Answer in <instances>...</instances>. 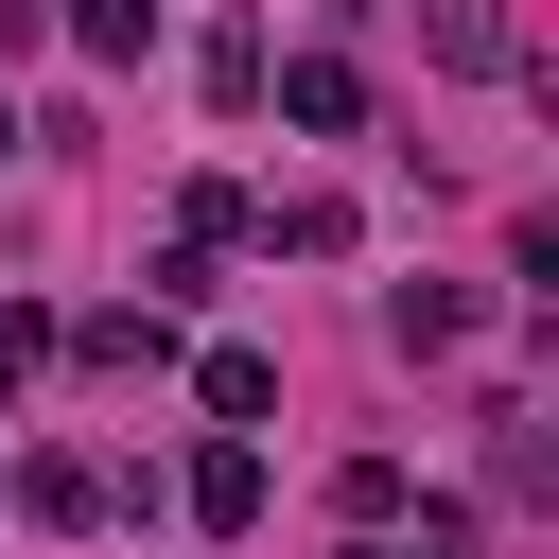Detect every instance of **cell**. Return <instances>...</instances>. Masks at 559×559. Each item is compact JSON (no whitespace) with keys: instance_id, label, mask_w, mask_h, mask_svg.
Segmentation results:
<instances>
[{"instance_id":"cell-1","label":"cell","mask_w":559,"mask_h":559,"mask_svg":"<svg viewBox=\"0 0 559 559\" xmlns=\"http://www.w3.org/2000/svg\"><path fill=\"white\" fill-rule=\"evenodd\" d=\"M192 524H262V454H245V437H227V454L192 472Z\"/></svg>"},{"instance_id":"cell-2","label":"cell","mask_w":559,"mask_h":559,"mask_svg":"<svg viewBox=\"0 0 559 559\" xmlns=\"http://www.w3.org/2000/svg\"><path fill=\"white\" fill-rule=\"evenodd\" d=\"M384 332H402V349H454V332H472V297H454V280H402V314H384Z\"/></svg>"},{"instance_id":"cell-3","label":"cell","mask_w":559,"mask_h":559,"mask_svg":"<svg viewBox=\"0 0 559 559\" xmlns=\"http://www.w3.org/2000/svg\"><path fill=\"white\" fill-rule=\"evenodd\" d=\"M437 52H454V70H489V52H507V17H489V0H437Z\"/></svg>"},{"instance_id":"cell-4","label":"cell","mask_w":559,"mask_h":559,"mask_svg":"<svg viewBox=\"0 0 559 559\" xmlns=\"http://www.w3.org/2000/svg\"><path fill=\"white\" fill-rule=\"evenodd\" d=\"M70 35H87V52H140V35H157V0H70Z\"/></svg>"},{"instance_id":"cell-5","label":"cell","mask_w":559,"mask_h":559,"mask_svg":"<svg viewBox=\"0 0 559 559\" xmlns=\"http://www.w3.org/2000/svg\"><path fill=\"white\" fill-rule=\"evenodd\" d=\"M35 349H52V314H35V297H0V384H17Z\"/></svg>"},{"instance_id":"cell-6","label":"cell","mask_w":559,"mask_h":559,"mask_svg":"<svg viewBox=\"0 0 559 559\" xmlns=\"http://www.w3.org/2000/svg\"><path fill=\"white\" fill-rule=\"evenodd\" d=\"M349 559H419V542H349Z\"/></svg>"},{"instance_id":"cell-7","label":"cell","mask_w":559,"mask_h":559,"mask_svg":"<svg viewBox=\"0 0 559 559\" xmlns=\"http://www.w3.org/2000/svg\"><path fill=\"white\" fill-rule=\"evenodd\" d=\"M0 140H17V122H0Z\"/></svg>"}]
</instances>
